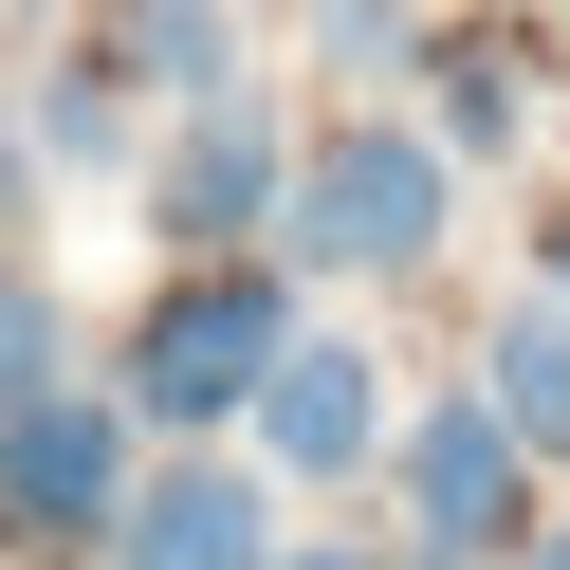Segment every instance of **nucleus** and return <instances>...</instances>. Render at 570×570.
Returning <instances> with one entry per match:
<instances>
[{
	"label": "nucleus",
	"mask_w": 570,
	"mask_h": 570,
	"mask_svg": "<svg viewBox=\"0 0 570 570\" xmlns=\"http://www.w3.org/2000/svg\"><path fill=\"white\" fill-rule=\"evenodd\" d=\"M56 350H75V332H56V295L0 258V405H38V386H56Z\"/></svg>",
	"instance_id": "10"
},
{
	"label": "nucleus",
	"mask_w": 570,
	"mask_h": 570,
	"mask_svg": "<svg viewBox=\"0 0 570 570\" xmlns=\"http://www.w3.org/2000/svg\"><path fill=\"white\" fill-rule=\"evenodd\" d=\"M533 295H552V313H570V222H552V239H533Z\"/></svg>",
	"instance_id": "13"
},
{
	"label": "nucleus",
	"mask_w": 570,
	"mask_h": 570,
	"mask_svg": "<svg viewBox=\"0 0 570 570\" xmlns=\"http://www.w3.org/2000/svg\"><path fill=\"white\" fill-rule=\"evenodd\" d=\"M479 405H497V442H515V460H533V442L570 460V313H552V295H515V313H497Z\"/></svg>",
	"instance_id": "8"
},
{
	"label": "nucleus",
	"mask_w": 570,
	"mask_h": 570,
	"mask_svg": "<svg viewBox=\"0 0 570 570\" xmlns=\"http://www.w3.org/2000/svg\"><path fill=\"white\" fill-rule=\"evenodd\" d=\"M442 203H460V166H442V129H405V111H350V129H313L295 148V258L313 276H423L442 258Z\"/></svg>",
	"instance_id": "1"
},
{
	"label": "nucleus",
	"mask_w": 570,
	"mask_h": 570,
	"mask_svg": "<svg viewBox=\"0 0 570 570\" xmlns=\"http://www.w3.org/2000/svg\"><path fill=\"white\" fill-rule=\"evenodd\" d=\"M405 497H423V552H515V442H497V405H479V386H423V423H405Z\"/></svg>",
	"instance_id": "4"
},
{
	"label": "nucleus",
	"mask_w": 570,
	"mask_h": 570,
	"mask_svg": "<svg viewBox=\"0 0 570 570\" xmlns=\"http://www.w3.org/2000/svg\"><path fill=\"white\" fill-rule=\"evenodd\" d=\"M38 148H56V166H92V148H111V92L56 75V92H38Z\"/></svg>",
	"instance_id": "12"
},
{
	"label": "nucleus",
	"mask_w": 570,
	"mask_h": 570,
	"mask_svg": "<svg viewBox=\"0 0 570 570\" xmlns=\"http://www.w3.org/2000/svg\"><path fill=\"white\" fill-rule=\"evenodd\" d=\"M276 203H295V166H276V129L239 111V92H222V111H185V148L148 166V222L185 239V258H222V239H258Z\"/></svg>",
	"instance_id": "6"
},
{
	"label": "nucleus",
	"mask_w": 570,
	"mask_h": 570,
	"mask_svg": "<svg viewBox=\"0 0 570 570\" xmlns=\"http://www.w3.org/2000/svg\"><path fill=\"white\" fill-rule=\"evenodd\" d=\"M111 570H276V497L239 460H166V479H129Z\"/></svg>",
	"instance_id": "7"
},
{
	"label": "nucleus",
	"mask_w": 570,
	"mask_h": 570,
	"mask_svg": "<svg viewBox=\"0 0 570 570\" xmlns=\"http://www.w3.org/2000/svg\"><path fill=\"white\" fill-rule=\"evenodd\" d=\"M129 515V386L56 368L38 405H0V533H111Z\"/></svg>",
	"instance_id": "3"
},
{
	"label": "nucleus",
	"mask_w": 570,
	"mask_h": 570,
	"mask_svg": "<svg viewBox=\"0 0 570 570\" xmlns=\"http://www.w3.org/2000/svg\"><path fill=\"white\" fill-rule=\"evenodd\" d=\"M515 570H570V515H552V533H515Z\"/></svg>",
	"instance_id": "14"
},
{
	"label": "nucleus",
	"mask_w": 570,
	"mask_h": 570,
	"mask_svg": "<svg viewBox=\"0 0 570 570\" xmlns=\"http://www.w3.org/2000/svg\"><path fill=\"white\" fill-rule=\"evenodd\" d=\"M276 350H295V295L239 258H185L148 295V332H129V423H166V442H203V423H239L276 386Z\"/></svg>",
	"instance_id": "2"
},
{
	"label": "nucleus",
	"mask_w": 570,
	"mask_h": 570,
	"mask_svg": "<svg viewBox=\"0 0 570 570\" xmlns=\"http://www.w3.org/2000/svg\"><path fill=\"white\" fill-rule=\"evenodd\" d=\"M0 203H19V148H0Z\"/></svg>",
	"instance_id": "16"
},
{
	"label": "nucleus",
	"mask_w": 570,
	"mask_h": 570,
	"mask_svg": "<svg viewBox=\"0 0 570 570\" xmlns=\"http://www.w3.org/2000/svg\"><path fill=\"white\" fill-rule=\"evenodd\" d=\"M442 129L460 148H515V56H442Z\"/></svg>",
	"instance_id": "11"
},
{
	"label": "nucleus",
	"mask_w": 570,
	"mask_h": 570,
	"mask_svg": "<svg viewBox=\"0 0 570 570\" xmlns=\"http://www.w3.org/2000/svg\"><path fill=\"white\" fill-rule=\"evenodd\" d=\"M111 38L148 56V92H185V111H222V92H239V19H222V0H129Z\"/></svg>",
	"instance_id": "9"
},
{
	"label": "nucleus",
	"mask_w": 570,
	"mask_h": 570,
	"mask_svg": "<svg viewBox=\"0 0 570 570\" xmlns=\"http://www.w3.org/2000/svg\"><path fill=\"white\" fill-rule=\"evenodd\" d=\"M239 423H258L276 479H350V460L386 442V368H368L350 332H295V350H276V386H258Z\"/></svg>",
	"instance_id": "5"
},
{
	"label": "nucleus",
	"mask_w": 570,
	"mask_h": 570,
	"mask_svg": "<svg viewBox=\"0 0 570 570\" xmlns=\"http://www.w3.org/2000/svg\"><path fill=\"white\" fill-rule=\"evenodd\" d=\"M276 570H368V552H276Z\"/></svg>",
	"instance_id": "15"
}]
</instances>
